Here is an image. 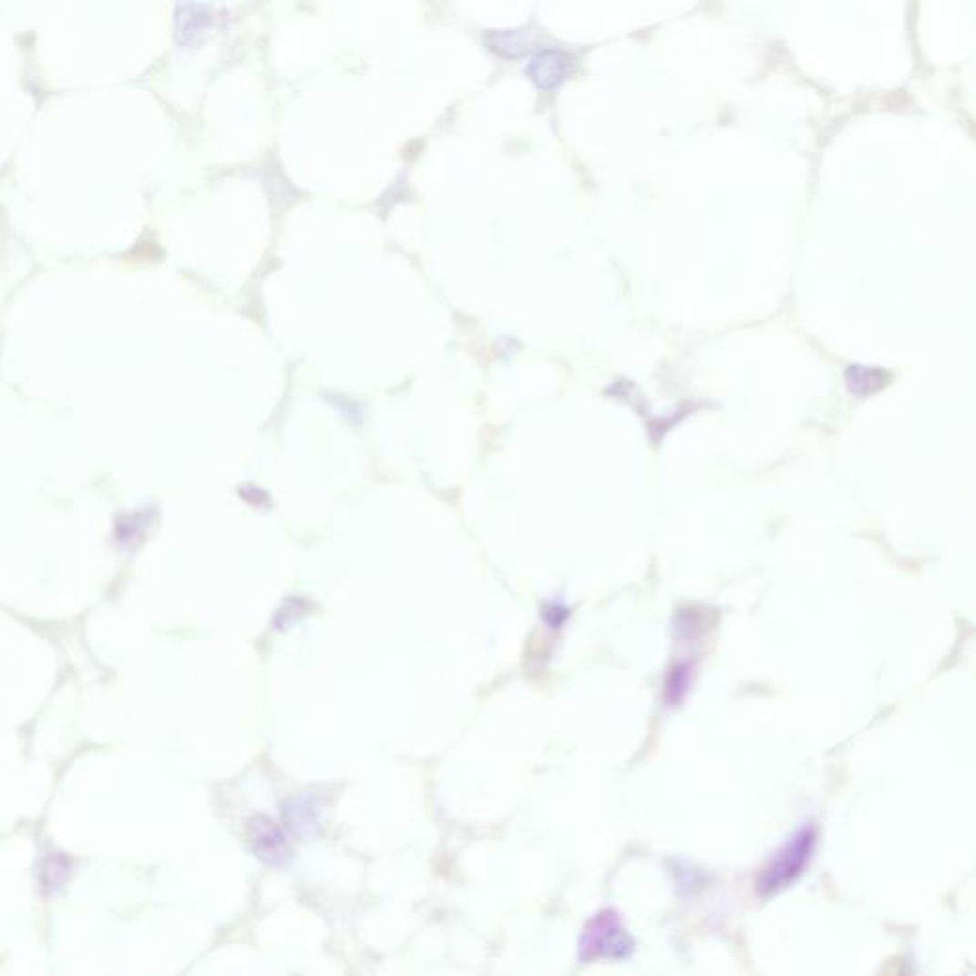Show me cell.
Listing matches in <instances>:
<instances>
[{"label": "cell", "instance_id": "obj_5", "mask_svg": "<svg viewBox=\"0 0 976 976\" xmlns=\"http://www.w3.org/2000/svg\"><path fill=\"white\" fill-rule=\"evenodd\" d=\"M71 878V860L64 853H50L38 864V883L48 897L56 895Z\"/></svg>", "mask_w": 976, "mask_h": 976}, {"label": "cell", "instance_id": "obj_7", "mask_svg": "<svg viewBox=\"0 0 976 976\" xmlns=\"http://www.w3.org/2000/svg\"><path fill=\"white\" fill-rule=\"evenodd\" d=\"M845 384L855 396H868V393H874L887 384V374L874 366L853 365L845 372Z\"/></svg>", "mask_w": 976, "mask_h": 976}, {"label": "cell", "instance_id": "obj_1", "mask_svg": "<svg viewBox=\"0 0 976 976\" xmlns=\"http://www.w3.org/2000/svg\"><path fill=\"white\" fill-rule=\"evenodd\" d=\"M817 847V827L806 824L787 839L773 858L766 862L757 876V892L761 897H771L775 892L790 887L805 871L813 858Z\"/></svg>", "mask_w": 976, "mask_h": 976}, {"label": "cell", "instance_id": "obj_6", "mask_svg": "<svg viewBox=\"0 0 976 976\" xmlns=\"http://www.w3.org/2000/svg\"><path fill=\"white\" fill-rule=\"evenodd\" d=\"M485 40L490 50L502 57H517L530 50V36L519 29L488 31L485 35Z\"/></svg>", "mask_w": 976, "mask_h": 976}, {"label": "cell", "instance_id": "obj_3", "mask_svg": "<svg viewBox=\"0 0 976 976\" xmlns=\"http://www.w3.org/2000/svg\"><path fill=\"white\" fill-rule=\"evenodd\" d=\"M248 837L254 855L267 866L281 868L293 858V847L283 829L265 817H254L248 822Z\"/></svg>", "mask_w": 976, "mask_h": 976}, {"label": "cell", "instance_id": "obj_4", "mask_svg": "<svg viewBox=\"0 0 976 976\" xmlns=\"http://www.w3.org/2000/svg\"><path fill=\"white\" fill-rule=\"evenodd\" d=\"M572 69V57L557 48L539 50L530 57L525 67L527 77L539 90H553L563 82Z\"/></svg>", "mask_w": 976, "mask_h": 976}, {"label": "cell", "instance_id": "obj_2", "mask_svg": "<svg viewBox=\"0 0 976 976\" xmlns=\"http://www.w3.org/2000/svg\"><path fill=\"white\" fill-rule=\"evenodd\" d=\"M635 942L616 911L603 909L593 916L580 937V960L584 963L593 961H616L626 960L633 953Z\"/></svg>", "mask_w": 976, "mask_h": 976}]
</instances>
